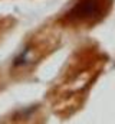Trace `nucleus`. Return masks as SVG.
I'll return each instance as SVG.
<instances>
[{"mask_svg":"<svg viewBox=\"0 0 115 124\" xmlns=\"http://www.w3.org/2000/svg\"><path fill=\"white\" fill-rule=\"evenodd\" d=\"M109 0H81L76 3L72 15L81 20H96L104 16Z\"/></svg>","mask_w":115,"mask_h":124,"instance_id":"1","label":"nucleus"}]
</instances>
